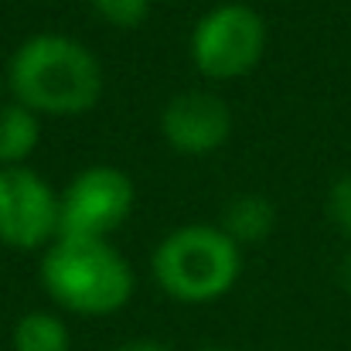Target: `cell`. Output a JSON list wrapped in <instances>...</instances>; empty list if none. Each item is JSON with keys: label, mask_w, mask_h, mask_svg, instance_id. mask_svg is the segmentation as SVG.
I'll return each instance as SVG.
<instances>
[{"label": "cell", "mask_w": 351, "mask_h": 351, "mask_svg": "<svg viewBox=\"0 0 351 351\" xmlns=\"http://www.w3.org/2000/svg\"><path fill=\"white\" fill-rule=\"evenodd\" d=\"M7 89L14 103L38 117H86L103 96V65L82 41L38 31L24 38L7 62Z\"/></svg>", "instance_id": "obj_1"}, {"label": "cell", "mask_w": 351, "mask_h": 351, "mask_svg": "<svg viewBox=\"0 0 351 351\" xmlns=\"http://www.w3.org/2000/svg\"><path fill=\"white\" fill-rule=\"evenodd\" d=\"M10 351H72V335L58 314L27 311L10 331Z\"/></svg>", "instance_id": "obj_10"}, {"label": "cell", "mask_w": 351, "mask_h": 351, "mask_svg": "<svg viewBox=\"0 0 351 351\" xmlns=\"http://www.w3.org/2000/svg\"><path fill=\"white\" fill-rule=\"evenodd\" d=\"M93 14L119 31H130V27H140L147 17H150V7L154 0H89Z\"/></svg>", "instance_id": "obj_11"}, {"label": "cell", "mask_w": 351, "mask_h": 351, "mask_svg": "<svg viewBox=\"0 0 351 351\" xmlns=\"http://www.w3.org/2000/svg\"><path fill=\"white\" fill-rule=\"evenodd\" d=\"M41 287L69 314L110 317L130 304L136 276L110 239L58 235L41 256Z\"/></svg>", "instance_id": "obj_2"}, {"label": "cell", "mask_w": 351, "mask_h": 351, "mask_svg": "<svg viewBox=\"0 0 351 351\" xmlns=\"http://www.w3.org/2000/svg\"><path fill=\"white\" fill-rule=\"evenodd\" d=\"M136 188L113 164L82 167L58 195V235L110 239L133 215Z\"/></svg>", "instance_id": "obj_5"}, {"label": "cell", "mask_w": 351, "mask_h": 351, "mask_svg": "<svg viewBox=\"0 0 351 351\" xmlns=\"http://www.w3.org/2000/svg\"><path fill=\"white\" fill-rule=\"evenodd\" d=\"M41 140V117L21 103H0V167L24 164Z\"/></svg>", "instance_id": "obj_8"}, {"label": "cell", "mask_w": 351, "mask_h": 351, "mask_svg": "<svg viewBox=\"0 0 351 351\" xmlns=\"http://www.w3.org/2000/svg\"><path fill=\"white\" fill-rule=\"evenodd\" d=\"M232 133V113L229 103L215 93L191 89L174 96L160 110V136L167 140L171 150L184 157H205L226 147Z\"/></svg>", "instance_id": "obj_7"}, {"label": "cell", "mask_w": 351, "mask_h": 351, "mask_svg": "<svg viewBox=\"0 0 351 351\" xmlns=\"http://www.w3.org/2000/svg\"><path fill=\"white\" fill-rule=\"evenodd\" d=\"M198 351H229V348H222V345H205V348H198Z\"/></svg>", "instance_id": "obj_15"}, {"label": "cell", "mask_w": 351, "mask_h": 351, "mask_svg": "<svg viewBox=\"0 0 351 351\" xmlns=\"http://www.w3.org/2000/svg\"><path fill=\"white\" fill-rule=\"evenodd\" d=\"M58 239V191L27 164L0 167V242L14 252H45Z\"/></svg>", "instance_id": "obj_6"}, {"label": "cell", "mask_w": 351, "mask_h": 351, "mask_svg": "<svg viewBox=\"0 0 351 351\" xmlns=\"http://www.w3.org/2000/svg\"><path fill=\"white\" fill-rule=\"evenodd\" d=\"M328 219L335 222V229L351 239V174L338 178L328 191Z\"/></svg>", "instance_id": "obj_12"}, {"label": "cell", "mask_w": 351, "mask_h": 351, "mask_svg": "<svg viewBox=\"0 0 351 351\" xmlns=\"http://www.w3.org/2000/svg\"><path fill=\"white\" fill-rule=\"evenodd\" d=\"M117 351H171L164 341H154V338H133V341H123Z\"/></svg>", "instance_id": "obj_13"}, {"label": "cell", "mask_w": 351, "mask_h": 351, "mask_svg": "<svg viewBox=\"0 0 351 351\" xmlns=\"http://www.w3.org/2000/svg\"><path fill=\"white\" fill-rule=\"evenodd\" d=\"M273 226H276V208L263 195H239L229 202V208L222 215V229L232 235L239 245L263 242L273 232Z\"/></svg>", "instance_id": "obj_9"}, {"label": "cell", "mask_w": 351, "mask_h": 351, "mask_svg": "<svg viewBox=\"0 0 351 351\" xmlns=\"http://www.w3.org/2000/svg\"><path fill=\"white\" fill-rule=\"evenodd\" d=\"M338 280H341V287L351 293V252L341 259V266H338Z\"/></svg>", "instance_id": "obj_14"}, {"label": "cell", "mask_w": 351, "mask_h": 351, "mask_svg": "<svg viewBox=\"0 0 351 351\" xmlns=\"http://www.w3.org/2000/svg\"><path fill=\"white\" fill-rule=\"evenodd\" d=\"M0 103H3V82H0Z\"/></svg>", "instance_id": "obj_16"}, {"label": "cell", "mask_w": 351, "mask_h": 351, "mask_svg": "<svg viewBox=\"0 0 351 351\" xmlns=\"http://www.w3.org/2000/svg\"><path fill=\"white\" fill-rule=\"evenodd\" d=\"M191 65L212 79L229 82L249 75L266 51V21L242 0H229L198 17L191 41Z\"/></svg>", "instance_id": "obj_4"}, {"label": "cell", "mask_w": 351, "mask_h": 351, "mask_svg": "<svg viewBox=\"0 0 351 351\" xmlns=\"http://www.w3.org/2000/svg\"><path fill=\"white\" fill-rule=\"evenodd\" d=\"M154 283L178 304H212L242 273V245L222 226L191 222L164 235L150 256Z\"/></svg>", "instance_id": "obj_3"}]
</instances>
